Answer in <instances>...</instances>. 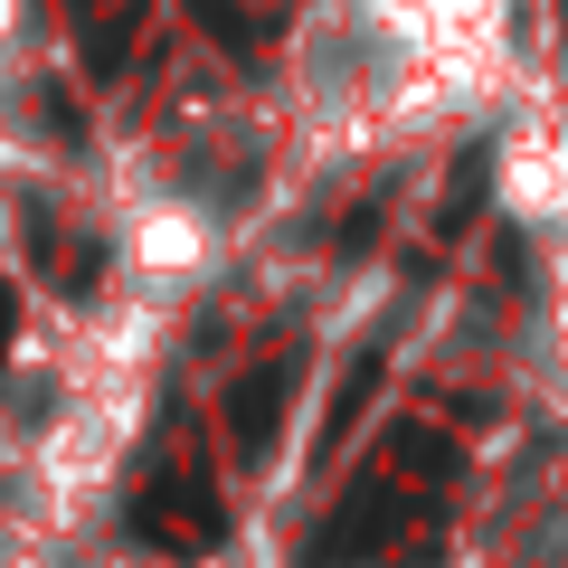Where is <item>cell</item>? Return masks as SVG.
<instances>
[{
    "mask_svg": "<svg viewBox=\"0 0 568 568\" xmlns=\"http://www.w3.org/2000/svg\"><path fill=\"white\" fill-rule=\"evenodd\" d=\"M142 540H162V549H219V503H209L190 474H171V484L142 493Z\"/></svg>",
    "mask_w": 568,
    "mask_h": 568,
    "instance_id": "cell-1",
    "label": "cell"
},
{
    "mask_svg": "<svg viewBox=\"0 0 568 568\" xmlns=\"http://www.w3.org/2000/svg\"><path fill=\"white\" fill-rule=\"evenodd\" d=\"M77 39H85V67L114 77L123 48H133V0H77Z\"/></svg>",
    "mask_w": 568,
    "mask_h": 568,
    "instance_id": "cell-2",
    "label": "cell"
},
{
    "mask_svg": "<svg viewBox=\"0 0 568 568\" xmlns=\"http://www.w3.org/2000/svg\"><path fill=\"white\" fill-rule=\"evenodd\" d=\"M275 417H284V369H256V379H237V398H227V426H237V446H246V455L275 436Z\"/></svg>",
    "mask_w": 568,
    "mask_h": 568,
    "instance_id": "cell-3",
    "label": "cell"
},
{
    "mask_svg": "<svg viewBox=\"0 0 568 568\" xmlns=\"http://www.w3.org/2000/svg\"><path fill=\"white\" fill-rule=\"evenodd\" d=\"M10 332H20V313H10V284H0V361H10Z\"/></svg>",
    "mask_w": 568,
    "mask_h": 568,
    "instance_id": "cell-4",
    "label": "cell"
}]
</instances>
